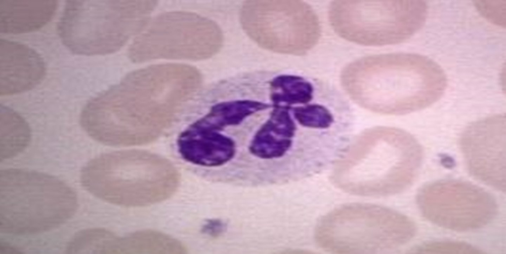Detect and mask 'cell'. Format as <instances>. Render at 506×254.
<instances>
[{
	"label": "cell",
	"mask_w": 506,
	"mask_h": 254,
	"mask_svg": "<svg viewBox=\"0 0 506 254\" xmlns=\"http://www.w3.org/2000/svg\"><path fill=\"white\" fill-rule=\"evenodd\" d=\"M345 89L367 108L406 114L429 107L443 95L446 75L431 59L396 53L360 58L342 72Z\"/></svg>",
	"instance_id": "1"
},
{
	"label": "cell",
	"mask_w": 506,
	"mask_h": 254,
	"mask_svg": "<svg viewBox=\"0 0 506 254\" xmlns=\"http://www.w3.org/2000/svg\"><path fill=\"white\" fill-rule=\"evenodd\" d=\"M76 194L59 179L21 169L0 172V230L29 235L53 229L70 219L78 208Z\"/></svg>",
	"instance_id": "2"
},
{
	"label": "cell",
	"mask_w": 506,
	"mask_h": 254,
	"mask_svg": "<svg viewBox=\"0 0 506 254\" xmlns=\"http://www.w3.org/2000/svg\"><path fill=\"white\" fill-rule=\"evenodd\" d=\"M82 186L96 197L125 206L156 203L170 196L178 184L165 161L144 153H110L90 160L82 168Z\"/></svg>",
	"instance_id": "3"
},
{
	"label": "cell",
	"mask_w": 506,
	"mask_h": 254,
	"mask_svg": "<svg viewBox=\"0 0 506 254\" xmlns=\"http://www.w3.org/2000/svg\"><path fill=\"white\" fill-rule=\"evenodd\" d=\"M414 222L389 209L367 204L339 207L319 222L315 238L320 247L335 253H376L393 249L415 235Z\"/></svg>",
	"instance_id": "4"
},
{
	"label": "cell",
	"mask_w": 506,
	"mask_h": 254,
	"mask_svg": "<svg viewBox=\"0 0 506 254\" xmlns=\"http://www.w3.org/2000/svg\"><path fill=\"white\" fill-rule=\"evenodd\" d=\"M427 6L422 0H335L330 24L341 37L368 46L400 43L424 25Z\"/></svg>",
	"instance_id": "5"
},
{
	"label": "cell",
	"mask_w": 506,
	"mask_h": 254,
	"mask_svg": "<svg viewBox=\"0 0 506 254\" xmlns=\"http://www.w3.org/2000/svg\"><path fill=\"white\" fill-rule=\"evenodd\" d=\"M240 19L253 40L274 52L303 54L317 43L320 36L317 15L302 1H247L242 6Z\"/></svg>",
	"instance_id": "6"
},
{
	"label": "cell",
	"mask_w": 506,
	"mask_h": 254,
	"mask_svg": "<svg viewBox=\"0 0 506 254\" xmlns=\"http://www.w3.org/2000/svg\"><path fill=\"white\" fill-rule=\"evenodd\" d=\"M422 149L414 137L404 131L383 159L375 162L340 159L336 165V182L349 193L382 196L401 192L414 181L419 171Z\"/></svg>",
	"instance_id": "7"
},
{
	"label": "cell",
	"mask_w": 506,
	"mask_h": 254,
	"mask_svg": "<svg viewBox=\"0 0 506 254\" xmlns=\"http://www.w3.org/2000/svg\"><path fill=\"white\" fill-rule=\"evenodd\" d=\"M418 203L423 216L435 224L455 231L481 228L495 217L496 201L489 193L467 182L445 180L424 186Z\"/></svg>",
	"instance_id": "8"
},
{
	"label": "cell",
	"mask_w": 506,
	"mask_h": 254,
	"mask_svg": "<svg viewBox=\"0 0 506 254\" xmlns=\"http://www.w3.org/2000/svg\"><path fill=\"white\" fill-rule=\"evenodd\" d=\"M460 147L471 175L500 191L506 190V116L497 114L470 124Z\"/></svg>",
	"instance_id": "9"
},
{
	"label": "cell",
	"mask_w": 506,
	"mask_h": 254,
	"mask_svg": "<svg viewBox=\"0 0 506 254\" xmlns=\"http://www.w3.org/2000/svg\"><path fill=\"white\" fill-rule=\"evenodd\" d=\"M46 73L44 61L35 50L23 43L0 40V95L28 91L39 84Z\"/></svg>",
	"instance_id": "10"
},
{
	"label": "cell",
	"mask_w": 506,
	"mask_h": 254,
	"mask_svg": "<svg viewBox=\"0 0 506 254\" xmlns=\"http://www.w3.org/2000/svg\"><path fill=\"white\" fill-rule=\"evenodd\" d=\"M179 158L196 168H211L224 165L236 153L233 140L218 132L168 136Z\"/></svg>",
	"instance_id": "11"
},
{
	"label": "cell",
	"mask_w": 506,
	"mask_h": 254,
	"mask_svg": "<svg viewBox=\"0 0 506 254\" xmlns=\"http://www.w3.org/2000/svg\"><path fill=\"white\" fill-rule=\"evenodd\" d=\"M55 0H0V32L18 34L38 30L54 16Z\"/></svg>",
	"instance_id": "12"
},
{
	"label": "cell",
	"mask_w": 506,
	"mask_h": 254,
	"mask_svg": "<svg viewBox=\"0 0 506 254\" xmlns=\"http://www.w3.org/2000/svg\"><path fill=\"white\" fill-rule=\"evenodd\" d=\"M186 252L179 241L154 231H139L119 237L116 254H181Z\"/></svg>",
	"instance_id": "13"
},
{
	"label": "cell",
	"mask_w": 506,
	"mask_h": 254,
	"mask_svg": "<svg viewBox=\"0 0 506 254\" xmlns=\"http://www.w3.org/2000/svg\"><path fill=\"white\" fill-rule=\"evenodd\" d=\"M30 139V130L24 119L15 111L1 105L0 161L18 155L27 146Z\"/></svg>",
	"instance_id": "14"
},
{
	"label": "cell",
	"mask_w": 506,
	"mask_h": 254,
	"mask_svg": "<svg viewBox=\"0 0 506 254\" xmlns=\"http://www.w3.org/2000/svg\"><path fill=\"white\" fill-rule=\"evenodd\" d=\"M317 92V87L312 81L300 76L282 75L270 82V98L276 105L306 104L318 96Z\"/></svg>",
	"instance_id": "15"
},
{
	"label": "cell",
	"mask_w": 506,
	"mask_h": 254,
	"mask_svg": "<svg viewBox=\"0 0 506 254\" xmlns=\"http://www.w3.org/2000/svg\"><path fill=\"white\" fill-rule=\"evenodd\" d=\"M118 237L102 228H90L77 233L69 242L68 253H116Z\"/></svg>",
	"instance_id": "16"
},
{
	"label": "cell",
	"mask_w": 506,
	"mask_h": 254,
	"mask_svg": "<svg viewBox=\"0 0 506 254\" xmlns=\"http://www.w3.org/2000/svg\"><path fill=\"white\" fill-rule=\"evenodd\" d=\"M417 253L477 254V249L467 244L457 242H439L420 246Z\"/></svg>",
	"instance_id": "17"
},
{
	"label": "cell",
	"mask_w": 506,
	"mask_h": 254,
	"mask_svg": "<svg viewBox=\"0 0 506 254\" xmlns=\"http://www.w3.org/2000/svg\"><path fill=\"white\" fill-rule=\"evenodd\" d=\"M226 225L220 219H214L211 221L208 225V230L213 236L221 235L225 231Z\"/></svg>",
	"instance_id": "18"
}]
</instances>
